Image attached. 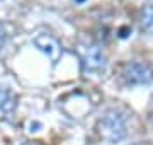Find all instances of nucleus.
Wrapping results in <instances>:
<instances>
[{
  "label": "nucleus",
  "instance_id": "1",
  "mask_svg": "<svg viewBox=\"0 0 153 145\" xmlns=\"http://www.w3.org/2000/svg\"><path fill=\"white\" fill-rule=\"evenodd\" d=\"M99 132L111 144H116L124 138L126 135V120L117 109H107L99 121Z\"/></svg>",
  "mask_w": 153,
  "mask_h": 145
},
{
  "label": "nucleus",
  "instance_id": "2",
  "mask_svg": "<svg viewBox=\"0 0 153 145\" xmlns=\"http://www.w3.org/2000/svg\"><path fill=\"white\" fill-rule=\"evenodd\" d=\"M123 77H124L126 84L146 85L153 80V68L148 63H143V61H131V63L124 65Z\"/></svg>",
  "mask_w": 153,
  "mask_h": 145
},
{
  "label": "nucleus",
  "instance_id": "3",
  "mask_svg": "<svg viewBox=\"0 0 153 145\" xmlns=\"http://www.w3.org/2000/svg\"><path fill=\"white\" fill-rule=\"evenodd\" d=\"M80 58H82L83 68H85L87 72L102 70L104 65H105V56H104L102 50H100L97 45L83 46L82 50H80Z\"/></svg>",
  "mask_w": 153,
  "mask_h": 145
},
{
  "label": "nucleus",
  "instance_id": "4",
  "mask_svg": "<svg viewBox=\"0 0 153 145\" xmlns=\"http://www.w3.org/2000/svg\"><path fill=\"white\" fill-rule=\"evenodd\" d=\"M34 45H36L38 50L46 53L53 63L58 61V58H60V55H61V46H60V43H58V39L53 38L51 34H38V36L34 38Z\"/></svg>",
  "mask_w": 153,
  "mask_h": 145
},
{
  "label": "nucleus",
  "instance_id": "5",
  "mask_svg": "<svg viewBox=\"0 0 153 145\" xmlns=\"http://www.w3.org/2000/svg\"><path fill=\"white\" fill-rule=\"evenodd\" d=\"M17 106V97L10 89L7 87H0V111L10 113Z\"/></svg>",
  "mask_w": 153,
  "mask_h": 145
},
{
  "label": "nucleus",
  "instance_id": "6",
  "mask_svg": "<svg viewBox=\"0 0 153 145\" xmlns=\"http://www.w3.org/2000/svg\"><path fill=\"white\" fill-rule=\"evenodd\" d=\"M141 28L146 33H153V7H146L141 14Z\"/></svg>",
  "mask_w": 153,
  "mask_h": 145
},
{
  "label": "nucleus",
  "instance_id": "7",
  "mask_svg": "<svg viewBox=\"0 0 153 145\" xmlns=\"http://www.w3.org/2000/svg\"><path fill=\"white\" fill-rule=\"evenodd\" d=\"M4 43H5V31H4V26L0 24V48L4 46Z\"/></svg>",
  "mask_w": 153,
  "mask_h": 145
},
{
  "label": "nucleus",
  "instance_id": "8",
  "mask_svg": "<svg viewBox=\"0 0 153 145\" xmlns=\"http://www.w3.org/2000/svg\"><path fill=\"white\" fill-rule=\"evenodd\" d=\"M24 145H41V144H39V142H26Z\"/></svg>",
  "mask_w": 153,
  "mask_h": 145
},
{
  "label": "nucleus",
  "instance_id": "9",
  "mask_svg": "<svg viewBox=\"0 0 153 145\" xmlns=\"http://www.w3.org/2000/svg\"><path fill=\"white\" fill-rule=\"evenodd\" d=\"M134 145H150V144H134Z\"/></svg>",
  "mask_w": 153,
  "mask_h": 145
},
{
  "label": "nucleus",
  "instance_id": "10",
  "mask_svg": "<svg viewBox=\"0 0 153 145\" xmlns=\"http://www.w3.org/2000/svg\"><path fill=\"white\" fill-rule=\"evenodd\" d=\"M76 2H83V0H76Z\"/></svg>",
  "mask_w": 153,
  "mask_h": 145
}]
</instances>
